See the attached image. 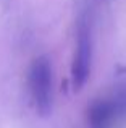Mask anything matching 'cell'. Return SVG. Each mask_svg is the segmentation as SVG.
Returning a JSON list of instances; mask_svg holds the SVG:
<instances>
[{
	"instance_id": "cell-1",
	"label": "cell",
	"mask_w": 126,
	"mask_h": 128,
	"mask_svg": "<svg viewBox=\"0 0 126 128\" xmlns=\"http://www.w3.org/2000/svg\"><path fill=\"white\" fill-rule=\"evenodd\" d=\"M29 91L39 115L47 117L54 104V72L52 63L45 55L32 60L29 68Z\"/></svg>"
},
{
	"instance_id": "cell-2",
	"label": "cell",
	"mask_w": 126,
	"mask_h": 128,
	"mask_svg": "<svg viewBox=\"0 0 126 128\" xmlns=\"http://www.w3.org/2000/svg\"><path fill=\"white\" fill-rule=\"evenodd\" d=\"M78 41L71 62V83L74 91H81L86 86L91 76V63H92V41L91 29L86 21H81L78 29Z\"/></svg>"
},
{
	"instance_id": "cell-3",
	"label": "cell",
	"mask_w": 126,
	"mask_h": 128,
	"mask_svg": "<svg viewBox=\"0 0 126 128\" xmlns=\"http://www.w3.org/2000/svg\"><path fill=\"white\" fill-rule=\"evenodd\" d=\"M117 110L110 99H95L87 109V126L89 128H112Z\"/></svg>"
},
{
	"instance_id": "cell-4",
	"label": "cell",
	"mask_w": 126,
	"mask_h": 128,
	"mask_svg": "<svg viewBox=\"0 0 126 128\" xmlns=\"http://www.w3.org/2000/svg\"><path fill=\"white\" fill-rule=\"evenodd\" d=\"M112 104L115 106L117 115H126V86L121 88L113 97H112Z\"/></svg>"
}]
</instances>
